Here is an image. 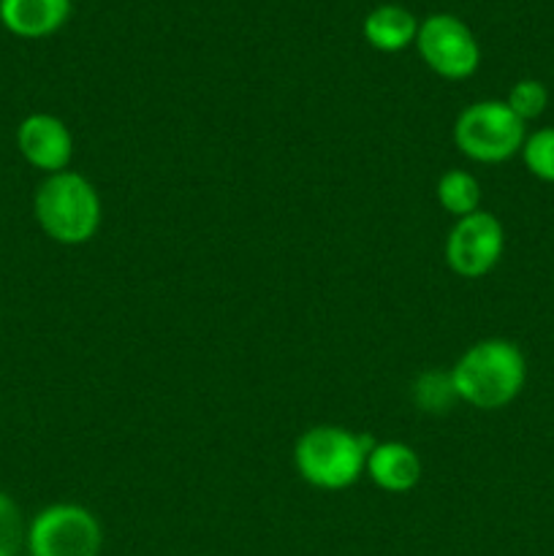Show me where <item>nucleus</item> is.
I'll return each mask as SVG.
<instances>
[{
    "mask_svg": "<svg viewBox=\"0 0 554 556\" xmlns=\"http://www.w3.org/2000/svg\"><path fill=\"white\" fill-rule=\"evenodd\" d=\"M456 400L478 410H500L521 394L527 380V362L519 345L511 340H481L467 348L449 372Z\"/></svg>",
    "mask_w": 554,
    "mask_h": 556,
    "instance_id": "1",
    "label": "nucleus"
},
{
    "mask_svg": "<svg viewBox=\"0 0 554 556\" xmlns=\"http://www.w3.org/2000/svg\"><path fill=\"white\" fill-rule=\"evenodd\" d=\"M38 226L60 244H85L101 226V195L96 185L76 172L47 174L33 199Z\"/></svg>",
    "mask_w": 554,
    "mask_h": 556,
    "instance_id": "2",
    "label": "nucleus"
},
{
    "mask_svg": "<svg viewBox=\"0 0 554 556\" xmlns=\"http://www.w3.org/2000/svg\"><path fill=\"white\" fill-rule=\"evenodd\" d=\"M373 440L342 427H313L297 440L293 465L299 476L315 489L337 492L348 489L362 478Z\"/></svg>",
    "mask_w": 554,
    "mask_h": 556,
    "instance_id": "3",
    "label": "nucleus"
},
{
    "mask_svg": "<svg viewBox=\"0 0 554 556\" xmlns=\"http://www.w3.org/2000/svg\"><path fill=\"white\" fill-rule=\"evenodd\" d=\"M527 125L505 101H478L462 109L454 123V141L476 163H503L521 152Z\"/></svg>",
    "mask_w": 554,
    "mask_h": 556,
    "instance_id": "4",
    "label": "nucleus"
},
{
    "mask_svg": "<svg viewBox=\"0 0 554 556\" xmlns=\"http://www.w3.org/2000/svg\"><path fill=\"white\" fill-rule=\"evenodd\" d=\"M30 556H98L103 548L101 521L87 508L60 503L43 508L27 527Z\"/></svg>",
    "mask_w": 554,
    "mask_h": 556,
    "instance_id": "5",
    "label": "nucleus"
},
{
    "mask_svg": "<svg viewBox=\"0 0 554 556\" xmlns=\"http://www.w3.org/2000/svg\"><path fill=\"white\" fill-rule=\"evenodd\" d=\"M416 49L424 63L443 79H467L481 63L476 36L454 14H432L418 22Z\"/></svg>",
    "mask_w": 554,
    "mask_h": 556,
    "instance_id": "6",
    "label": "nucleus"
},
{
    "mask_svg": "<svg viewBox=\"0 0 554 556\" xmlns=\"http://www.w3.org/2000/svg\"><path fill=\"white\" fill-rule=\"evenodd\" d=\"M505 231L503 223L492 212H473V215L456 217L445 237V264L451 271L467 280L489 275L503 258Z\"/></svg>",
    "mask_w": 554,
    "mask_h": 556,
    "instance_id": "7",
    "label": "nucleus"
},
{
    "mask_svg": "<svg viewBox=\"0 0 554 556\" xmlns=\"http://www.w3.org/2000/svg\"><path fill=\"white\" fill-rule=\"evenodd\" d=\"M16 147L33 168L47 174L65 172L74 155V136L54 114H30L16 128Z\"/></svg>",
    "mask_w": 554,
    "mask_h": 556,
    "instance_id": "8",
    "label": "nucleus"
},
{
    "mask_svg": "<svg viewBox=\"0 0 554 556\" xmlns=\"http://www.w3.org/2000/svg\"><path fill=\"white\" fill-rule=\"evenodd\" d=\"M367 476L373 483L383 492L402 494L411 492L418 481H421V459L416 451L405 443H375L373 451L367 454V465H364Z\"/></svg>",
    "mask_w": 554,
    "mask_h": 556,
    "instance_id": "9",
    "label": "nucleus"
},
{
    "mask_svg": "<svg viewBox=\"0 0 554 556\" xmlns=\"http://www.w3.org/2000/svg\"><path fill=\"white\" fill-rule=\"evenodd\" d=\"M71 0H0V22L20 38H43L68 22Z\"/></svg>",
    "mask_w": 554,
    "mask_h": 556,
    "instance_id": "10",
    "label": "nucleus"
},
{
    "mask_svg": "<svg viewBox=\"0 0 554 556\" xmlns=\"http://www.w3.org/2000/svg\"><path fill=\"white\" fill-rule=\"evenodd\" d=\"M364 38L369 47L380 49V52H400V49L416 43L418 20L396 3L375 5L367 16H364Z\"/></svg>",
    "mask_w": 554,
    "mask_h": 556,
    "instance_id": "11",
    "label": "nucleus"
},
{
    "mask_svg": "<svg viewBox=\"0 0 554 556\" xmlns=\"http://www.w3.org/2000/svg\"><path fill=\"white\" fill-rule=\"evenodd\" d=\"M438 201L449 215L465 217L481 210V185L462 168H449L438 179Z\"/></svg>",
    "mask_w": 554,
    "mask_h": 556,
    "instance_id": "12",
    "label": "nucleus"
},
{
    "mask_svg": "<svg viewBox=\"0 0 554 556\" xmlns=\"http://www.w3.org/2000/svg\"><path fill=\"white\" fill-rule=\"evenodd\" d=\"M519 155L532 177H538L541 182L554 185V125L538 128L536 134L527 136Z\"/></svg>",
    "mask_w": 554,
    "mask_h": 556,
    "instance_id": "13",
    "label": "nucleus"
},
{
    "mask_svg": "<svg viewBox=\"0 0 554 556\" xmlns=\"http://www.w3.org/2000/svg\"><path fill=\"white\" fill-rule=\"evenodd\" d=\"M511 112L521 119V123H530V119H538L549 106V90L543 81L538 79H519L508 90V98H505Z\"/></svg>",
    "mask_w": 554,
    "mask_h": 556,
    "instance_id": "14",
    "label": "nucleus"
},
{
    "mask_svg": "<svg viewBox=\"0 0 554 556\" xmlns=\"http://www.w3.org/2000/svg\"><path fill=\"white\" fill-rule=\"evenodd\" d=\"M27 538L20 508L9 494L0 492V556H16Z\"/></svg>",
    "mask_w": 554,
    "mask_h": 556,
    "instance_id": "15",
    "label": "nucleus"
}]
</instances>
